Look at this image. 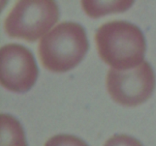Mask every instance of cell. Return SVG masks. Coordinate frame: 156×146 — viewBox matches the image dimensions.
Returning a JSON list of instances; mask_svg holds the SVG:
<instances>
[{
  "label": "cell",
  "mask_w": 156,
  "mask_h": 146,
  "mask_svg": "<svg viewBox=\"0 0 156 146\" xmlns=\"http://www.w3.org/2000/svg\"><path fill=\"white\" fill-rule=\"evenodd\" d=\"M0 82L14 92H25L36 82L38 68L31 52L20 44L9 43L0 50Z\"/></svg>",
  "instance_id": "cell-5"
},
{
  "label": "cell",
  "mask_w": 156,
  "mask_h": 146,
  "mask_svg": "<svg viewBox=\"0 0 156 146\" xmlns=\"http://www.w3.org/2000/svg\"><path fill=\"white\" fill-rule=\"evenodd\" d=\"M1 146H27L22 126L9 114L1 115Z\"/></svg>",
  "instance_id": "cell-6"
},
{
  "label": "cell",
  "mask_w": 156,
  "mask_h": 146,
  "mask_svg": "<svg viewBox=\"0 0 156 146\" xmlns=\"http://www.w3.org/2000/svg\"><path fill=\"white\" fill-rule=\"evenodd\" d=\"M108 93L120 104L135 106L144 103L152 95L155 86L153 69L147 61L131 69L111 68L106 78Z\"/></svg>",
  "instance_id": "cell-4"
},
{
  "label": "cell",
  "mask_w": 156,
  "mask_h": 146,
  "mask_svg": "<svg viewBox=\"0 0 156 146\" xmlns=\"http://www.w3.org/2000/svg\"><path fill=\"white\" fill-rule=\"evenodd\" d=\"M81 3L87 15L97 18L107 14L124 12L132 5L133 1H82Z\"/></svg>",
  "instance_id": "cell-7"
},
{
  "label": "cell",
  "mask_w": 156,
  "mask_h": 146,
  "mask_svg": "<svg viewBox=\"0 0 156 146\" xmlns=\"http://www.w3.org/2000/svg\"><path fill=\"white\" fill-rule=\"evenodd\" d=\"M104 146H143L136 138L127 135H114L105 142Z\"/></svg>",
  "instance_id": "cell-9"
},
{
  "label": "cell",
  "mask_w": 156,
  "mask_h": 146,
  "mask_svg": "<svg viewBox=\"0 0 156 146\" xmlns=\"http://www.w3.org/2000/svg\"><path fill=\"white\" fill-rule=\"evenodd\" d=\"M44 146H88L83 140L72 135L61 134L51 137Z\"/></svg>",
  "instance_id": "cell-8"
},
{
  "label": "cell",
  "mask_w": 156,
  "mask_h": 146,
  "mask_svg": "<svg viewBox=\"0 0 156 146\" xmlns=\"http://www.w3.org/2000/svg\"><path fill=\"white\" fill-rule=\"evenodd\" d=\"M94 39L99 56L113 68L131 69L143 62L146 50L144 35L132 23H105L97 30Z\"/></svg>",
  "instance_id": "cell-1"
},
{
  "label": "cell",
  "mask_w": 156,
  "mask_h": 146,
  "mask_svg": "<svg viewBox=\"0 0 156 146\" xmlns=\"http://www.w3.org/2000/svg\"><path fill=\"white\" fill-rule=\"evenodd\" d=\"M88 50V41L82 25L64 21L44 36L38 45V55L46 68L65 72L75 68Z\"/></svg>",
  "instance_id": "cell-2"
},
{
  "label": "cell",
  "mask_w": 156,
  "mask_h": 146,
  "mask_svg": "<svg viewBox=\"0 0 156 146\" xmlns=\"http://www.w3.org/2000/svg\"><path fill=\"white\" fill-rule=\"evenodd\" d=\"M59 8L54 1H19L9 12L4 22L11 37L37 40L58 21Z\"/></svg>",
  "instance_id": "cell-3"
}]
</instances>
